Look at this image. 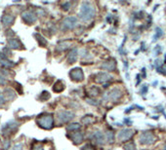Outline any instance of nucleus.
<instances>
[{
    "label": "nucleus",
    "instance_id": "obj_1",
    "mask_svg": "<svg viewBox=\"0 0 166 150\" xmlns=\"http://www.w3.org/2000/svg\"><path fill=\"white\" fill-rule=\"evenodd\" d=\"M95 15H96V9H95V7L92 4L86 1L81 3L79 12H78V16H79V19L82 22L84 23L90 22V20L94 19Z\"/></svg>",
    "mask_w": 166,
    "mask_h": 150
},
{
    "label": "nucleus",
    "instance_id": "obj_2",
    "mask_svg": "<svg viewBox=\"0 0 166 150\" xmlns=\"http://www.w3.org/2000/svg\"><path fill=\"white\" fill-rule=\"evenodd\" d=\"M37 124L42 129L50 130V129L53 127V124H54L53 116L51 114H45L43 116H41V117L37 119Z\"/></svg>",
    "mask_w": 166,
    "mask_h": 150
},
{
    "label": "nucleus",
    "instance_id": "obj_3",
    "mask_svg": "<svg viewBox=\"0 0 166 150\" xmlns=\"http://www.w3.org/2000/svg\"><path fill=\"white\" fill-rule=\"evenodd\" d=\"M78 26V20L76 17L69 16L64 19L63 23H62V30H73Z\"/></svg>",
    "mask_w": 166,
    "mask_h": 150
},
{
    "label": "nucleus",
    "instance_id": "obj_4",
    "mask_svg": "<svg viewBox=\"0 0 166 150\" xmlns=\"http://www.w3.org/2000/svg\"><path fill=\"white\" fill-rule=\"evenodd\" d=\"M18 128H19V123L15 120H11L9 122H7L6 124L3 125L2 134L4 136H9L11 134H14V133L18 130Z\"/></svg>",
    "mask_w": 166,
    "mask_h": 150
},
{
    "label": "nucleus",
    "instance_id": "obj_5",
    "mask_svg": "<svg viewBox=\"0 0 166 150\" xmlns=\"http://www.w3.org/2000/svg\"><path fill=\"white\" fill-rule=\"evenodd\" d=\"M74 117H75L74 112L69 111V110H62L57 115L58 121H59L60 124L68 123V122H69V121H72Z\"/></svg>",
    "mask_w": 166,
    "mask_h": 150
},
{
    "label": "nucleus",
    "instance_id": "obj_6",
    "mask_svg": "<svg viewBox=\"0 0 166 150\" xmlns=\"http://www.w3.org/2000/svg\"><path fill=\"white\" fill-rule=\"evenodd\" d=\"M122 98V92L120 91L117 88H114V89H111L109 93H107L105 95H104V99H107L110 102H117L119 101L120 98Z\"/></svg>",
    "mask_w": 166,
    "mask_h": 150
},
{
    "label": "nucleus",
    "instance_id": "obj_7",
    "mask_svg": "<svg viewBox=\"0 0 166 150\" xmlns=\"http://www.w3.org/2000/svg\"><path fill=\"white\" fill-rule=\"evenodd\" d=\"M155 142V136L152 132H144L140 136V143L143 145H152Z\"/></svg>",
    "mask_w": 166,
    "mask_h": 150
},
{
    "label": "nucleus",
    "instance_id": "obj_8",
    "mask_svg": "<svg viewBox=\"0 0 166 150\" xmlns=\"http://www.w3.org/2000/svg\"><path fill=\"white\" fill-rule=\"evenodd\" d=\"M69 77L74 82H82L84 80V73L81 68L76 67L72 69V71L69 72Z\"/></svg>",
    "mask_w": 166,
    "mask_h": 150
},
{
    "label": "nucleus",
    "instance_id": "obj_9",
    "mask_svg": "<svg viewBox=\"0 0 166 150\" xmlns=\"http://www.w3.org/2000/svg\"><path fill=\"white\" fill-rule=\"evenodd\" d=\"M90 139L94 143L99 144V145H102L106 142V136L104 135L103 132H101V131L93 132L90 136Z\"/></svg>",
    "mask_w": 166,
    "mask_h": 150
},
{
    "label": "nucleus",
    "instance_id": "obj_10",
    "mask_svg": "<svg viewBox=\"0 0 166 150\" xmlns=\"http://www.w3.org/2000/svg\"><path fill=\"white\" fill-rule=\"evenodd\" d=\"M134 134H135V132L131 130V129H123V130H121L117 134V139L119 141L129 140Z\"/></svg>",
    "mask_w": 166,
    "mask_h": 150
},
{
    "label": "nucleus",
    "instance_id": "obj_11",
    "mask_svg": "<svg viewBox=\"0 0 166 150\" xmlns=\"http://www.w3.org/2000/svg\"><path fill=\"white\" fill-rule=\"evenodd\" d=\"M22 19L26 22L27 23H33L36 22L37 20V16L33 11H30V10H27V11H24L22 13Z\"/></svg>",
    "mask_w": 166,
    "mask_h": 150
},
{
    "label": "nucleus",
    "instance_id": "obj_12",
    "mask_svg": "<svg viewBox=\"0 0 166 150\" xmlns=\"http://www.w3.org/2000/svg\"><path fill=\"white\" fill-rule=\"evenodd\" d=\"M111 79H113V76L107 72H99L96 75V82L101 83V84H105L106 82L111 80Z\"/></svg>",
    "mask_w": 166,
    "mask_h": 150
},
{
    "label": "nucleus",
    "instance_id": "obj_13",
    "mask_svg": "<svg viewBox=\"0 0 166 150\" xmlns=\"http://www.w3.org/2000/svg\"><path fill=\"white\" fill-rule=\"evenodd\" d=\"M69 137L70 139L73 141L74 144H80L83 141V139H84V134H83L82 132H75V133H72Z\"/></svg>",
    "mask_w": 166,
    "mask_h": 150
},
{
    "label": "nucleus",
    "instance_id": "obj_14",
    "mask_svg": "<svg viewBox=\"0 0 166 150\" xmlns=\"http://www.w3.org/2000/svg\"><path fill=\"white\" fill-rule=\"evenodd\" d=\"M77 58H78V51H77V49L73 48L68 55L69 64H74V62L77 61Z\"/></svg>",
    "mask_w": 166,
    "mask_h": 150
},
{
    "label": "nucleus",
    "instance_id": "obj_15",
    "mask_svg": "<svg viewBox=\"0 0 166 150\" xmlns=\"http://www.w3.org/2000/svg\"><path fill=\"white\" fill-rule=\"evenodd\" d=\"M101 67L105 70H107V71H113L115 69L116 65L114 61H105L101 64Z\"/></svg>",
    "mask_w": 166,
    "mask_h": 150
},
{
    "label": "nucleus",
    "instance_id": "obj_16",
    "mask_svg": "<svg viewBox=\"0 0 166 150\" xmlns=\"http://www.w3.org/2000/svg\"><path fill=\"white\" fill-rule=\"evenodd\" d=\"M15 20V17L11 15H4L2 18V23L4 24V27H10L11 24H13Z\"/></svg>",
    "mask_w": 166,
    "mask_h": 150
},
{
    "label": "nucleus",
    "instance_id": "obj_17",
    "mask_svg": "<svg viewBox=\"0 0 166 150\" xmlns=\"http://www.w3.org/2000/svg\"><path fill=\"white\" fill-rule=\"evenodd\" d=\"M8 46L11 49H21L22 44H21V42L17 38H10L8 40Z\"/></svg>",
    "mask_w": 166,
    "mask_h": 150
},
{
    "label": "nucleus",
    "instance_id": "obj_18",
    "mask_svg": "<svg viewBox=\"0 0 166 150\" xmlns=\"http://www.w3.org/2000/svg\"><path fill=\"white\" fill-rule=\"evenodd\" d=\"M0 64L5 67H12L14 65L13 61H9L5 56H2V54H0Z\"/></svg>",
    "mask_w": 166,
    "mask_h": 150
},
{
    "label": "nucleus",
    "instance_id": "obj_19",
    "mask_svg": "<svg viewBox=\"0 0 166 150\" xmlns=\"http://www.w3.org/2000/svg\"><path fill=\"white\" fill-rule=\"evenodd\" d=\"M4 98L8 101H12V99L16 98V94L12 89H5L4 90Z\"/></svg>",
    "mask_w": 166,
    "mask_h": 150
},
{
    "label": "nucleus",
    "instance_id": "obj_20",
    "mask_svg": "<svg viewBox=\"0 0 166 150\" xmlns=\"http://www.w3.org/2000/svg\"><path fill=\"white\" fill-rule=\"evenodd\" d=\"M72 45V43L69 42V41H62V42H60L59 44L57 45V51L59 52H63L65 51V50L68 49L69 46Z\"/></svg>",
    "mask_w": 166,
    "mask_h": 150
},
{
    "label": "nucleus",
    "instance_id": "obj_21",
    "mask_svg": "<svg viewBox=\"0 0 166 150\" xmlns=\"http://www.w3.org/2000/svg\"><path fill=\"white\" fill-rule=\"evenodd\" d=\"M64 90H65V83H63L61 80L57 81L53 87V91L56 92V93H61V92H63Z\"/></svg>",
    "mask_w": 166,
    "mask_h": 150
},
{
    "label": "nucleus",
    "instance_id": "obj_22",
    "mask_svg": "<svg viewBox=\"0 0 166 150\" xmlns=\"http://www.w3.org/2000/svg\"><path fill=\"white\" fill-rule=\"evenodd\" d=\"M106 140H107V143H113V141H114V134H113V132L107 131L106 133Z\"/></svg>",
    "mask_w": 166,
    "mask_h": 150
},
{
    "label": "nucleus",
    "instance_id": "obj_23",
    "mask_svg": "<svg viewBox=\"0 0 166 150\" xmlns=\"http://www.w3.org/2000/svg\"><path fill=\"white\" fill-rule=\"evenodd\" d=\"M80 57H81V59H84V60H91L92 59V56L90 55V53L89 51L87 49H82L81 51H80Z\"/></svg>",
    "mask_w": 166,
    "mask_h": 150
},
{
    "label": "nucleus",
    "instance_id": "obj_24",
    "mask_svg": "<svg viewBox=\"0 0 166 150\" xmlns=\"http://www.w3.org/2000/svg\"><path fill=\"white\" fill-rule=\"evenodd\" d=\"M81 122L84 125H90V124L95 122V118L93 117V116H84V117L82 118Z\"/></svg>",
    "mask_w": 166,
    "mask_h": 150
},
{
    "label": "nucleus",
    "instance_id": "obj_25",
    "mask_svg": "<svg viewBox=\"0 0 166 150\" xmlns=\"http://www.w3.org/2000/svg\"><path fill=\"white\" fill-rule=\"evenodd\" d=\"M34 36H35V38H36V40L38 41V43L41 45V46H46L47 45V40L44 38V37L42 36V35H40V34H38V33H35L34 34Z\"/></svg>",
    "mask_w": 166,
    "mask_h": 150
},
{
    "label": "nucleus",
    "instance_id": "obj_26",
    "mask_svg": "<svg viewBox=\"0 0 166 150\" xmlns=\"http://www.w3.org/2000/svg\"><path fill=\"white\" fill-rule=\"evenodd\" d=\"M81 127V125L79 123H72V124H69L68 125V127H66V130L68 131H77V130H79Z\"/></svg>",
    "mask_w": 166,
    "mask_h": 150
},
{
    "label": "nucleus",
    "instance_id": "obj_27",
    "mask_svg": "<svg viewBox=\"0 0 166 150\" xmlns=\"http://www.w3.org/2000/svg\"><path fill=\"white\" fill-rule=\"evenodd\" d=\"M88 93H89V95H91V97H97V95L100 94V89L94 86V87H92V88H90L88 90Z\"/></svg>",
    "mask_w": 166,
    "mask_h": 150
},
{
    "label": "nucleus",
    "instance_id": "obj_28",
    "mask_svg": "<svg viewBox=\"0 0 166 150\" xmlns=\"http://www.w3.org/2000/svg\"><path fill=\"white\" fill-rule=\"evenodd\" d=\"M124 149L125 150H136V145L134 142H128L126 143L125 145H124Z\"/></svg>",
    "mask_w": 166,
    "mask_h": 150
},
{
    "label": "nucleus",
    "instance_id": "obj_29",
    "mask_svg": "<svg viewBox=\"0 0 166 150\" xmlns=\"http://www.w3.org/2000/svg\"><path fill=\"white\" fill-rule=\"evenodd\" d=\"M163 31L160 27H156L155 28V40H156V38H159L160 36H162Z\"/></svg>",
    "mask_w": 166,
    "mask_h": 150
},
{
    "label": "nucleus",
    "instance_id": "obj_30",
    "mask_svg": "<svg viewBox=\"0 0 166 150\" xmlns=\"http://www.w3.org/2000/svg\"><path fill=\"white\" fill-rule=\"evenodd\" d=\"M50 98V94L48 93V92H43L42 94H41V99L42 101H47V99Z\"/></svg>",
    "mask_w": 166,
    "mask_h": 150
},
{
    "label": "nucleus",
    "instance_id": "obj_31",
    "mask_svg": "<svg viewBox=\"0 0 166 150\" xmlns=\"http://www.w3.org/2000/svg\"><path fill=\"white\" fill-rule=\"evenodd\" d=\"M70 6H72V3H70V2H65L63 5H62V8H63L64 11H69Z\"/></svg>",
    "mask_w": 166,
    "mask_h": 150
},
{
    "label": "nucleus",
    "instance_id": "obj_32",
    "mask_svg": "<svg viewBox=\"0 0 166 150\" xmlns=\"http://www.w3.org/2000/svg\"><path fill=\"white\" fill-rule=\"evenodd\" d=\"M86 102L89 103L91 105H98L99 102H97V101H95V99H92V98H86Z\"/></svg>",
    "mask_w": 166,
    "mask_h": 150
},
{
    "label": "nucleus",
    "instance_id": "obj_33",
    "mask_svg": "<svg viewBox=\"0 0 166 150\" xmlns=\"http://www.w3.org/2000/svg\"><path fill=\"white\" fill-rule=\"evenodd\" d=\"M81 150H96V149H95V147L92 146L91 144H85L84 146L81 148Z\"/></svg>",
    "mask_w": 166,
    "mask_h": 150
},
{
    "label": "nucleus",
    "instance_id": "obj_34",
    "mask_svg": "<svg viewBox=\"0 0 166 150\" xmlns=\"http://www.w3.org/2000/svg\"><path fill=\"white\" fill-rule=\"evenodd\" d=\"M12 150H23V144L22 143H16L13 147H12Z\"/></svg>",
    "mask_w": 166,
    "mask_h": 150
},
{
    "label": "nucleus",
    "instance_id": "obj_35",
    "mask_svg": "<svg viewBox=\"0 0 166 150\" xmlns=\"http://www.w3.org/2000/svg\"><path fill=\"white\" fill-rule=\"evenodd\" d=\"M6 83V77L0 73V85H4Z\"/></svg>",
    "mask_w": 166,
    "mask_h": 150
},
{
    "label": "nucleus",
    "instance_id": "obj_36",
    "mask_svg": "<svg viewBox=\"0 0 166 150\" xmlns=\"http://www.w3.org/2000/svg\"><path fill=\"white\" fill-rule=\"evenodd\" d=\"M161 53V47L160 46H156V48L155 49V56H158V54Z\"/></svg>",
    "mask_w": 166,
    "mask_h": 150
},
{
    "label": "nucleus",
    "instance_id": "obj_37",
    "mask_svg": "<svg viewBox=\"0 0 166 150\" xmlns=\"http://www.w3.org/2000/svg\"><path fill=\"white\" fill-rule=\"evenodd\" d=\"M4 102H5V98L2 94H0V107L4 105Z\"/></svg>",
    "mask_w": 166,
    "mask_h": 150
},
{
    "label": "nucleus",
    "instance_id": "obj_38",
    "mask_svg": "<svg viewBox=\"0 0 166 150\" xmlns=\"http://www.w3.org/2000/svg\"><path fill=\"white\" fill-rule=\"evenodd\" d=\"M147 91H148V87L146 85H143V89H141V93H142L143 95H145L147 93Z\"/></svg>",
    "mask_w": 166,
    "mask_h": 150
},
{
    "label": "nucleus",
    "instance_id": "obj_39",
    "mask_svg": "<svg viewBox=\"0 0 166 150\" xmlns=\"http://www.w3.org/2000/svg\"><path fill=\"white\" fill-rule=\"evenodd\" d=\"M10 146V141L9 140H5L4 141V148L5 149H8Z\"/></svg>",
    "mask_w": 166,
    "mask_h": 150
},
{
    "label": "nucleus",
    "instance_id": "obj_40",
    "mask_svg": "<svg viewBox=\"0 0 166 150\" xmlns=\"http://www.w3.org/2000/svg\"><path fill=\"white\" fill-rule=\"evenodd\" d=\"M33 150H44V149H43V147H41V146H37V147H35Z\"/></svg>",
    "mask_w": 166,
    "mask_h": 150
},
{
    "label": "nucleus",
    "instance_id": "obj_41",
    "mask_svg": "<svg viewBox=\"0 0 166 150\" xmlns=\"http://www.w3.org/2000/svg\"><path fill=\"white\" fill-rule=\"evenodd\" d=\"M164 150H166V144L164 145Z\"/></svg>",
    "mask_w": 166,
    "mask_h": 150
}]
</instances>
